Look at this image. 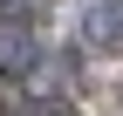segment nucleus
Listing matches in <instances>:
<instances>
[{"label": "nucleus", "mask_w": 123, "mask_h": 116, "mask_svg": "<svg viewBox=\"0 0 123 116\" xmlns=\"http://www.w3.org/2000/svg\"><path fill=\"white\" fill-rule=\"evenodd\" d=\"M34 62H41V48H34L27 34H14V27H7V34H0V75H27Z\"/></svg>", "instance_id": "nucleus-1"}, {"label": "nucleus", "mask_w": 123, "mask_h": 116, "mask_svg": "<svg viewBox=\"0 0 123 116\" xmlns=\"http://www.w3.org/2000/svg\"><path fill=\"white\" fill-rule=\"evenodd\" d=\"M82 34L96 41V48H123V7H96L82 21Z\"/></svg>", "instance_id": "nucleus-2"}, {"label": "nucleus", "mask_w": 123, "mask_h": 116, "mask_svg": "<svg viewBox=\"0 0 123 116\" xmlns=\"http://www.w3.org/2000/svg\"><path fill=\"white\" fill-rule=\"evenodd\" d=\"M0 116H68V103H14V109H0Z\"/></svg>", "instance_id": "nucleus-3"}, {"label": "nucleus", "mask_w": 123, "mask_h": 116, "mask_svg": "<svg viewBox=\"0 0 123 116\" xmlns=\"http://www.w3.org/2000/svg\"><path fill=\"white\" fill-rule=\"evenodd\" d=\"M27 14H41V0H0V21H27Z\"/></svg>", "instance_id": "nucleus-4"}]
</instances>
